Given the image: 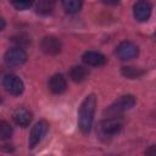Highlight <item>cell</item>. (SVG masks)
Instances as JSON below:
<instances>
[{"instance_id": "cell-7", "label": "cell", "mask_w": 156, "mask_h": 156, "mask_svg": "<svg viewBox=\"0 0 156 156\" xmlns=\"http://www.w3.org/2000/svg\"><path fill=\"white\" fill-rule=\"evenodd\" d=\"M40 49L46 55H57L62 49V43L55 35H46L40 41Z\"/></svg>"}, {"instance_id": "cell-16", "label": "cell", "mask_w": 156, "mask_h": 156, "mask_svg": "<svg viewBox=\"0 0 156 156\" xmlns=\"http://www.w3.org/2000/svg\"><path fill=\"white\" fill-rule=\"evenodd\" d=\"M35 9H37V12L46 15L52 10V0H39Z\"/></svg>"}, {"instance_id": "cell-12", "label": "cell", "mask_w": 156, "mask_h": 156, "mask_svg": "<svg viewBox=\"0 0 156 156\" xmlns=\"http://www.w3.org/2000/svg\"><path fill=\"white\" fill-rule=\"evenodd\" d=\"M12 118H13V122L17 126L27 127L32 122V113L24 107H18V108L15 110V112L12 115Z\"/></svg>"}, {"instance_id": "cell-15", "label": "cell", "mask_w": 156, "mask_h": 156, "mask_svg": "<svg viewBox=\"0 0 156 156\" xmlns=\"http://www.w3.org/2000/svg\"><path fill=\"white\" fill-rule=\"evenodd\" d=\"M122 74L129 79H134V78H138L140 76L144 74V71L143 69H139V68H135V67H122Z\"/></svg>"}, {"instance_id": "cell-1", "label": "cell", "mask_w": 156, "mask_h": 156, "mask_svg": "<svg viewBox=\"0 0 156 156\" xmlns=\"http://www.w3.org/2000/svg\"><path fill=\"white\" fill-rule=\"evenodd\" d=\"M96 107V98L94 94L85 96L79 107V129L83 133H89L93 126L94 112Z\"/></svg>"}, {"instance_id": "cell-18", "label": "cell", "mask_w": 156, "mask_h": 156, "mask_svg": "<svg viewBox=\"0 0 156 156\" xmlns=\"http://www.w3.org/2000/svg\"><path fill=\"white\" fill-rule=\"evenodd\" d=\"M11 4L16 10L23 11L33 5V0H11Z\"/></svg>"}, {"instance_id": "cell-13", "label": "cell", "mask_w": 156, "mask_h": 156, "mask_svg": "<svg viewBox=\"0 0 156 156\" xmlns=\"http://www.w3.org/2000/svg\"><path fill=\"white\" fill-rule=\"evenodd\" d=\"M89 71L88 68H85L84 66H73L69 71V77L74 83H82L83 80H85V78L88 77Z\"/></svg>"}, {"instance_id": "cell-19", "label": "cell", "mask_w": 156, "mask_h": 156, "mask_svg": "<svg viewBox=\"0 0 156 156\" xmlns=\"http://www.w3.org/2000/svg\"><path fill=\"white\" fill-rule=\"evenodd\" d=\"M145 154L149 155V156H156V145H152L149 149H146L145 150Z\"/></svg>"}, {"instance_id": "cell-3", "label": "cell", "mask_w": 156, "mask_h": 156, "mask_svg": "<svg viewBox=\"0 0 156 156\" xmlns=\"http://www.w3.org/2000/svg\"><path fill=\"white\" fill-rule=\"evenodd\" d=\"M122 121L117 117H110L104 119L100 126H99V130L101 133L102 136H113L116 134H118L122 129Z\"/></svg>"}, {"instance_id": "cell-5", "label": "cell", "mask_w": 156, "mask_h": 156, "mask_svg": "<svg viewBox=\"0 0 156 156\" xmlns=\"http://www.w3.org/2000/svg\"><path fill=\"white\" fill-rule=\"evenodd\" d=\"M2 85L7 93H10L11 95H15V96L21 95L24 90V84H23L22 79L15 74H6L2 78Z\"/></svg>"}, {"instance_id": "cell-2", "label": "cell", "mask_w": 156, "mask_h": 156, "mask_svg": "<svg viewBox=\"0 0 156 156\" xmlns=\"http://www.w3.org/2000/svg\"><path fill=\"white\" fill-rule=\"evenodd\" d=\"M134 105H135V98L133 95H123L118 100H116L105 112H107V115L110 117H116V116L130 110Z\"/></svg>"}, {"instance_id": "cell-4", "label": "cell", "mask_w": 156, "mask_h": 156, "mask_svg": "<svg viewBox=\"0 0 156 156\" xmlns=\"http://www.w3.org/2000/svg\"><path fill=\"white\" fill-rule=\"evenodd\" d=\"M139 54V49L138 46L132 43V41H128V40H124L122 43H119L116 48V55L119 60H123V61H127V60H132V58H135Z\"/></svg>"}, {"instance_id": "cell-9", "label": "cell", "mask_w": 156, "mask_h": 156, "mask_svg": "<svg viewBox=\"0 0 156 156\" xmlns=\"http://www.w3.org/2000/svg\"><path fill=\"white\" fill-rule=\"evenodd\" d=\"M151 4L146 0H139L138 2H135L134 7H133V15L134 18L139 22H145L150 18L151 16Z\"/></svg>"}, {"instance_id": "cell-14", "label": "cell", "mask_w": 156, "mask_h": 156, "mask_svg": "<svg viewBox=\"0 0 156 156\" xmlns=\"http://www.w3.org/2000/svg\"><path fill=\"white\" fill-rule=\"evenodd\" d=\"M63 9L69 13H77L83 6V0H61Z\"/></svg>"}, {"instance_id": "cell-6", "label": "cell", "mask_w": 156, "mask_h": 156, "mask_svg": "<svg viewBox=\"0 0 156 156\" xmlns=\"http://www.w3.org/2000/svg\"><path fill=\"white\" fill-rule=\"evenodd\" d=\"M48 127H49V124L46 121H39L33 126V128L30 130L29 140H28V145L30 149L35 147L43 140V138L45 136V134L48 132Z\"/></svg>"}, {"instance_id": "cell-22", "label": "cell", "mask_w": 156, "mask_h": 156, "mask_svg": "<svg viewBox=\"0 0 156 156\" xmlns=\"http://www.w3.org/2000/svg\"><path fill=\"white\" fill-rule=\"evenodd\" d=\"M154 38H155V40H156V30H155V33H154Z\"/></svg>"}, {"instance_id": "cell-20", "label": "cell", "mask_w": 156, "mask_h": 156, "mask_svg": "<svg viewBox=\"0 0 156 156\" xmlns=\"http://www.w3.org/2000/svg\"><path fill=\"white\" fill-rule=\"evenodd\" d=\"M104 4L106 5H111V6H115V5H118L121 2V0H102Z\"/></svg>"}, {"instance_id": "cell-17", "label": "cell", "mask_w": 156, "mask_h": 156, "mask_svg": "<svg viewBox=\"0 0 156 156\" xmlns=\"http://www.w3.org/2000/svg\"><path fill=\"white\" fill-rule=\"evenodd\" d=\"M11 135H12V128L10 127V124L7 122L1 121L0 122V138L2 140H5V139L11 138Z\"/></svg>"}, {"instance_id": "cell-8", "label": "cell", "mask_w": 156, "mask_h": 156, "mask_svg": "<svg viewBox=\"0 0 156 156\" xmlns=\"http://www.w3.org/2000/svg\"><path fill=\"white\" fill-rule=\"evenodd\" d=\"M27 61V54L22 48H12L5 54V62L10 66H21Z\"/></svg>"}, {"instance_id": "cell-10", "label": "cell", "mask_w": 156, "mask_h": 156, "mask_svg": "<svg viewBox=\"0 0 156 156\" xmlns=\"http://www.w3.org/2000/svg\"><path fill=\"white\" fill-rule=\"evenodd\" d=\"M82 60L85 65L93 66V67H99L106 63V57L98 51H87L83 54Z\"/></svg>"}, {"instance_id": "cell-21", "label": "cell", "mask_w": 156, "mask_h": 156, "mask_svg": "<svg viewBox=\"0 0 156 156\" xmlns=\"http://www.w3.org/2000/svg\"><path fill=\"white\" fill-rule=\"evenodd\" d=\"M5 28V21H4V18H1V29H4Z\"/></svg>"}, {"instance_id": "cell-11", "label": "cell", "mask_w": 156, "mask_h": 156, "mask_svg": "<svg viewBox=\"0 0 156 156\" xmlns=\"http://www.w3.org/2000/svg\"><path fill=\"white\" fill-rule=\"evenodd\" d=\"M67 88L66 78L62 74H54L49 79V89L54 94H62Z\"/></svg>"}]
</instances>
